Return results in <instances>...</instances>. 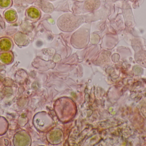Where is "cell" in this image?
<instances>
[{
  "label": "cell",
  "instance_id": "obj_4",
  "mask_svg": "<svg viewBox=\"0 0 146 146\" xmlns=\"http://www.w3.org/2000/svg\"><path fill=\"white\" fill-rule=\"evenodd\" d=\"M48 1H56V0H48Z\"/></svg>",
  "mask_w": 146,
  "mask_h": 146
},
{
  "label": "cell",
  "instance_id": "obj_3",
  "mask_svg": "<svg viewBox=\"0 0 146 146\" xmlns=\"http://www.w3.org/2000/svg\"><path fill=\"white\" fill-rule=\"evenodd\" d=\"M28 13L29 16L33 19L38 18L40 16V13L36 9L31 8L28 10Z\"/></svg>",
  "mask_w": 146,
  "mask_h": 146
},
{
  "label": "cell",
  "instance_id": "obj_1",
  "mask_svg": "<svg viewBox=\"0 0 146 146\" xmlns=\"http://www.w3.org/2000/svg\"><path fill=\"white\" fill-rule=\"evenodd\" d=\"M38 5L45 13H51L54 10L53 4L44 0H38Z\"/></svg>",
  "mask_w": 146,
  "mask_h": 146
},
{
  "label": "cell",
  "instance_id": "obj_2",
  "mask_svg": "<svg viewBox=\"0 0 146 146\" xmlns=\"http://www.w3.org/2000/svg\"><path fill=\"white\" fill-rule=\"evenodd\" d=\"M100 5V0H88L85 4V8L89 11H93L98 9Z\"/></svg>",
  "mask_w": 146,
  "mask_h": 146
}]
</instances>
